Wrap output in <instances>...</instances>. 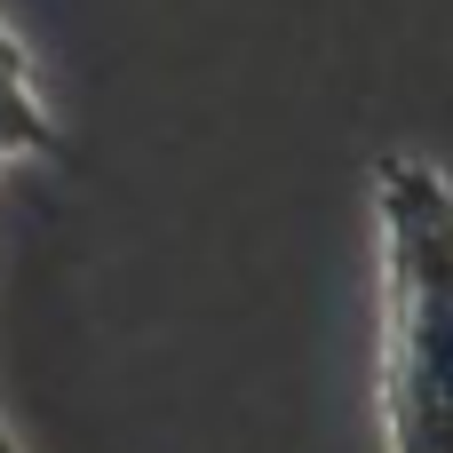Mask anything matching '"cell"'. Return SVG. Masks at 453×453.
Returning <instances> with one entry per match:
<instances>
[{"instance_id":"cell-2","label":"cell","mask_w":453,"mask_h":453,"mask_svg":"<svg viewBox=\"0 0 453 453\" xmlns=\"http://www.w3.org/2000/svg\"><path fill=\"white\" fill-rule=\"evenodd\" d=\"M56 151H64V127H56V104L40 88V64L16 40V24L0 16V175L24 159H56Z\"/></svg>"},{"instance_id":"cell-1","label":"cell","mask_w":453,"mask_h":453,"mask_svg":"<svg viewBox=\"0 0 453 453\" xmlns=\"http://www.w3.org/2000/svg\"><path fill=\"white\" fill-rule=\"evenodd\" d=\"M382 263V453H453V175L422 151L366 167Z\"/></svg>"},{"instance_id":"cell-3","label":"cell","mask_w":453,"mask_h":453,"mask_svg":"<svg viewBox=\"0 0 453 453\" xmlns=\"http://www.w3.org/2000/svg\"><path fill=\"white\" fill-rule=\"evenodd\" d=\"M0 453H24V438L8 430V414H0Z\"/></svg>"}]
</instances>
